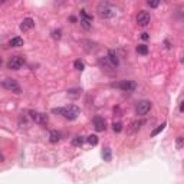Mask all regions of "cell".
Masks as SVG:
<instances>
[{
	"instance_id": "6da1fadb",
	"label": "cell",
	"mask_w": 184,
	"mask_h": 184,
	"mask_svg": "<svg viewBox=\"0 0 184 184\" xmlns=\"http://www.w3.org/2000/svg\"><path fill=\"white\" fill-rule=\"evenodd\" d=\"M52 112H53V114L62 115V117H63V118H66V119L74 121V119L78 118L79 108H78V106H75V105H69V106H63V108H53Z\"/></svg>"
},
{
	"instance_id": "7a4b0ae2",
	"label": "cell",
	"mask_w": 184,
	"mask_h": 184,
	"mask_svg": "<svg viewBox=\"0 0 184 184\" xmlns=\"http://www.w3.org/2000/svg\"><path fill=\"white\" fill-rule=\"evenodd\" d=\"M97 12H98V16L101 19H112V18H115V14H117L115 7L111 6L110 3H106V2H102V3L98 5Z\"/></svg>"
},
{
	"instance_id": "3957f363",
	"label": "cell",
	"mask_w": 184,
	"mask_h": 184,
	"mask_svg": "<svg viewBox=\"0 0 184 184\" xmlns=\"http://www.w3.org/2000/svg\"><path fill=\"white\" fill-rule=\"evenodd\" d=\"M2 86L7 89V91H12V92H16V94H20V85L18 83L16 79H12V78H6L5 81H2Z\"/></svg>"
},
{
	"instance_id": "277c9868",
	"label": "cell",
	"mask_w": 184,
	"mask_h": 184,
	"mask_svg": "<svg viewBox=\"0 0 184 184\" xmlns=\"http://www.w3.org/2000/svg\"><path fill=\"white\" fill-rule=\"evenodd\" d=\"M23 63H25V59L22 56H13L7 62V68L10 70H19L23 66Z\"/></svg>"
},
{
	"instance_id": "5b68a950",
	"label": "cell",
	"mask_w": 184,
	"mask_h": 184,
	"mask_svg": "<svg viewBox=\"0 0 184 184\" xmlns=\"http://www.w3.org/2000/svg\"><path fill=\"white\" fill-rule=\"evenodd\" d=\"M150 22H151V16H150L148 12H145V10H141L140 13L137 14V23L140 25V26H148Z\"/></svg>"
},
{
	"instance_id": "8992f818",
	"label": "cell",
	"mask_w": 184,
	"mask_h": 184,
	"mask_svg": "<svg viewBox=\"0 0 184 184\" xmlns=\"http://www.w3.org/2000/svg\"><path fill=\"white\" fill-rule=\"evenodd\" d=\"M30 114V118L35 121L36 124H39V125H46L48 124V117L42 112H38V111H30L29 112Z\"/></svg>"
},
{
	"instance_id": "52a82bcc",
	"label": "cell",
	"mask_w": 184,
	"mask_h": 184,
	"mask_svg": "<svg viewBox=\"0 0 184 184\" xmlns=\"http://www.w3.org/2000/svg\"><path fill=\"white\" fill-rule=\"evenodd\" d=\"M150 110H151V102L150 101H141V102H138V105H137V110H135V112H137V115H147L150 112Z\"/></svg>"
},
{
	"instance_id": "ba28073f",
	"label": "cell",
	"mask_w": 184,
	"mask_h": 184,
	"mask_svg": "<svg viewBox=\"0 0 184 184\" xmlns=\"http://www.w3.org/2000/svg\"><path fill=\"white\" fill-rule=\"evenodd\" d=\"M81 23L85 29H91L92 26V16L86 10H81Z\"/></svg>"
},
{
	"instance_id": "9c48e42d",
	"label": "cell",
	"mask_w": 184,
	"mask_h": 184,
	"mask_svg": "<svg viewBox=\"0 0 184 184\" xmlns=\"http://www.w3.org/2000/svg\"><path fill=\"white\" fill-rule=\"evenodd\" d=\"M118 88L124 92H132L137 88V83L134 81H121L118 83Z\"/></svg>"
},
{
	"instance_id": "30bf717a",
	"label": "cell",
	"mask_w": 184,
	"mask_h": 184,
	"mask_svg": "<svg viewBox=\"0 0 184 184\" xmlns=\"http://www.w3.org/2000/svg\"><path fill=\"white\" fill-rule=\"evenodd\" d=\"M94 128H95V131L101 132V131H105V119L102 118V117H95L94 118Z\"/></svg>"
},
{
	"instance_id": "8fae6325",
	"label": "cell",
	"mask_w": 184,
	"mask_h": 184,
	"mask_svg": "<svg viewBox=\"0 0 184 184\" xmlns=\"http://www.w3.org/2000/svg\"><path fill=\"white\" fill-rule=\"evenodd\" d=\"M33 26H35V20H33L32 18H26V19H23L22 25H20V30H22V32L30 30Z\"/></svg>"
},
{
	"instance_id": "7c38bea8",
	"label": "cell",
	"mask_w": 184,
	"mask_h": 184,
	"mask_svg": "<svg viewBox=\"0 0 184 184\" xmlns=\"http://www.w3.org/2000/svg\"><path fill=\"white\" fill-rule=\"evenodd\" d=\"M108 61L111 62L112 66H118V63H119L118 56H117V53H115L114 50H110V52H108Z\"/></svg>"
},
{
	"instance_id": "4fadbf2b",
	"label": "cell",
	"mask_w": 184,
	"mask_h": 184,
	"mask_svg": "<svg viewBox=\"0 0 184 184\" xmlns=\"http://www.w3.org/2000/svg\"><path fill=\"white\" fill-rule=\"evenodd\" d=\"M59 140H61V134L58 131H50V134H49V141H50L52 144H55V142H58Z\"/></svg>"
},
{
	"instance_id": "5bb4252c",
	"label": "cell",
	"mask_w": 184,
	"mask_h": 184,
	"mask_svg": "<svg viewBox=\"0 0 184 184\" xmlns=\"http://www.w3.org/2000/svg\"><path fill=\"white\" fill-rule=\"evenodd\" d=\"M9 45L12 48H19V46H23V39L22 38H13V39L9 42Z\"/></svg>"
},
{
	"instance_id": "9a60e30c",
	"label": "cell",
	"mask_w": 184,
	"mask_h": 184,
	"mask_svg": "<svg viewBox=\"0 0 184 184\" xmlns=\"http://www.w3.org/2000/svg\"><path fill=\"white\" fill-rule=\"evenodd\" d=\"M141 125H142V121H134V122H131V125H130V132H137L138 131V130H140L141 128Z\"/></svg>"
},
{
	"instance_id": "2e32d148",
	"label": "cell",
	"mask_w": 184,
	"mask_h": 184,
	"mask_svg": "<svg viewBox=\"0 0 184 184\" xmlns=\"http://www.w3.org/2000/svg\"><path fill=\"white\" fill-rule=\"evenodd\" d=\"M85 142V138H83L82 135H78V137H75L74 140H72V144L75 145V147H81V145Z\"/></svg>"
},
{
	"instance_id": "e0dca14e",
	"label": "cell",
	"mask_w": 184,
	"mask_h": 184,
	"mask_svg": "<svg viewBox=\"0 0 184 184\" xmlns=\"http://www.w3.org/2000/svg\"><path fill=\"white\" fill-rule=\"evenodd\" d=\"M137 52L140 55H148V46L147 45H138L137 46Z\"/></svg>"
},
{
	"instance_id": "ac0fdd59",
	"label": "cell",
	"mask_w": 184,
	"mask_h": 184,
	"mask_svg": "<svg viewBox=\"0 0 184 184\" xmlns=\"http://www.w3.org/2000/svg\"><path fill=\"white\" fill-rule=\"evenodd\" d=\"M166 125H167L166 122H162L161 125H158V127L155 128V130H154L153 132H151V137H155V135H157V134H160V132H161L162 130H164V128H166Z\"/></svg>"
},
{
	"instance_id": "d6986e66",
	"label": "cell",
	"mask_w": 184,
	"mask_h": 184,
	"mask_svg": "<svg viewBox=\"0 0 184 184\" xmlns=\"http://www.w3.org/2000/svg\"><path fill=\"white\" fill-rule=\"evenodd\" d=\"M102 157H104L105 161H111V150L110 148H104V151H102Z\"/></svg>"
},
{
	"instance_id": "ffe728a7",
	"label": "cell",
	"mask_w": 184,
	"mask_h": 184,
	"mask_svg": "<svg viewBox=\"0 0 184 184\" xmlns=\"http://www.w3.org/2000/svg\"><path fill=\"white\" fill-rule=\"evenodd\" d=\"M112 130H114V132H121L122 131V122H119V121L114 122L112 124Z\"/></svg>"
},
{
	"instance_id": "44dd1931",
	"label": "cell",
	"mask_w": 184,
	"mask_h": 184,
	"mask_svg": "<svg viewBox=\"0 0 184 184\" xmlns=\"http://www.w3.org/2000/svg\"><path fill=\"white\" fill-rule=\"evenodd\" d=\"M86 141H88V142H89L91 145H97V144H98V137H97V135H89V137L86 138Z\"/></svg>"
},
{
	"instance_id": "7402d4cb",
	"label": "cell",
	"mask_w": 184,
	"mask_h": 184,
	"mask_svg": "<svg viewBox=\"0 0 184 184\" xmlns=\"http://www.w3.org/2000/svg\"><path fill=\"white\" fill-rule=\"evenodd\" d=\"M74 66H75V69H78V70H83V68H85L83 62H81V61H75Z\"/></svg>"
},
{
	"instance_id": "603a6c76",
	"label": "cell",
	"mask_w": 184,
	"mask_h": 184,
	"mask_svg": "<svg viewBox=\"0 0 184 184\" xmlns=\"http://www.w3.org/2000/svg\"><path fill=\"white\" fill-rule=\"evenodd\" d=\"M183 148V137H178L177 138V150H181Z\"/></svg>"
},
{
	"instance_id": "cb8c5ba5",
	"label": "cell",
	"mask_w": 184,
	"mask_h": 184,
	"mask_svg": "<svg viewBox=\"0 0 184 184\" xmlns=\"http://www.w3.org/2000/svg\"><path fill=\"white\" fill-rule=\"evenodd\" d=\"M52 36H53V39H61V30H55L52 33Z\"/></svg>"
},
{
	"instance_id": "d4e9b609",
	"label": "cell",
	"mask_w": 184,
	"mask_h": 184,
	"mask_svg": "<svg viewBox=\"0 0 184 184\" xmlns=\"http://www.w3.org/2000/svg\"><path fill=\"white\" fill-rule=\"evenodd\" d=\"M141 39H142V40H148L150 39V35L144 32V33H141Z\"/></svg>"
},
{
	"instance_id": "484cf974",
	"label": "cell",
	"mask_w": 184,
	"mask_h": 184,
	"mask_svg": "<svg viewBox=\"0 0 184 184\" xmlns=\"http://www.w3.org/2000/svg\"><path fill=\"white\" fill-rule=\"evenodd\" d=\"M148 5L151 6V7H157V6L160 5V2H148Z\"/></svg>"
},
{
	"instance_id": "4316f807",
	"label": "cell",
	"mask_w": 184,
	"mask_h": 184,
	"mask_svg": "<svg viewBox=\"0 0 184 184\" xmlns=\"http://www.w3.org/2000/svg\"><path fill=\"white\" fill-rule=\"evenodd\" d=\"M2 63H3V62H2V59H0V68H2Z\"/></svg>"
}]
</instances>
